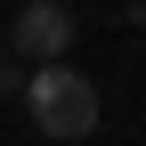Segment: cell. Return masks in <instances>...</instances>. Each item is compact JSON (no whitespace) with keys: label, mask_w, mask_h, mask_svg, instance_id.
I'll return each instance as SVG.
<instances>
[{"label":"cell","mask_w":146,"mask_h":146,"mask_svg":"<svg viewBox=\"0 0 146 146\" xmlns=\"http://www.w3.org/2000/svg\"><path fill=\"white\" fill-rule=\"evenodd\" d=\"M25 114H33L41 138H89L98 130V89H89V73H73V65H41L25 81Z\"/></svg>","instance_id":"6da1fadb"},{"label":"cell","mask_w":146,"mask_h":146,"mask_svg":"<svg viewBox=\"0 0 146 146\" xmlns=\"http://www.w3.org/2000/svg\"><path fill=\"white\" fill-rule=\"evenodd\" d=\"M138 8H146V0H138Z\"/></svg>","instance_id":"3957f363"},{"label":"cell","mask_w":146,"mask_h":146,"mask_svg":"<svg viewBox=\"0 0 146 146\" xmlns=\"http://www.w3.org/2000/svg\"><path fill=\"white\" fill-rule=\"evenodd\" d=\"M8 49L33 57V73H41V65H65V49H73V8H65V0H25L16 25H8Z\"/></svg>","instance_id":"7a4b0ae2"}]
</instances>
